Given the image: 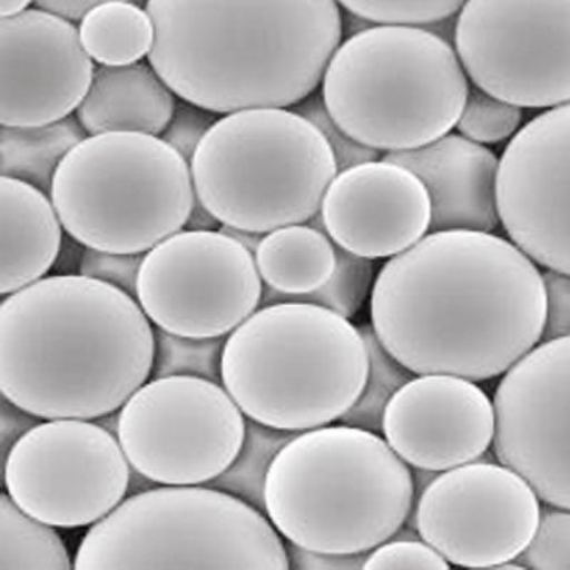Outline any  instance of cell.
<instances>
[{"label":"cell","mask_w":570,"mask_h":570,"mask_svg":"<svg viewBox=\"0 0 570 570\" xmlns=\"http://www.w3.org/2000/svg\"><path fill=\"white\" fill-rule=\"evenodd\" d=\"M337 264L328 282L304 295H285L264 285L262 307L278 303H309L321 305L331 312L353 318L363 308L366 298L373 294L375 269L373 259L356 256L335 244Z\"/></svg>","instance_id":"83f0119b"},{"label":"cell","mask_w":570,"mask_h":570,"mask_svg":"<svg viewBox=\"0 0 570 570\" xmlns=\"http://www.w3.org/2000/svg\"><path fill=\"white\" fill-rule=\"evenodd\" d=\"M149 63L218 115L312 96L343 39L337 0H150Z\"/></svg>","instance_id":"3957f363"},{"label":"cell","mask_w":570,"mask_h":570,"mask_svg":"<svg viewBox=\"0 0 570 570\" xmlns=\"http://www.w3.org/2000/svg\"><path fill=\"white\" fill-rule=\"evenodd\" d=\"M294 110L312 121L327 140L334 153L335 161H337L338 173L363 165V163L379 160V150L356 141L335 124L324 104L323 96H308L302 104L295 106Z\"/></svg>","instance_id":"836d02e7"},{"label":"cell","mask_w":570,"mask_h":570,"mask_svg":"<svg viewBox=\"0 0 570 570\" xmlns=\"http://www.w3.org/2000/svg\"><path fill=\"white\" fill-rule=\"evenodd\" d=\"M94 59L70 20L42 9L0 19V124H53L78 110Z\"/></svg>","instance_id":"e0dca14e"},{"label":"cell","mask_w":570,"mask_h":570,"mask_svg":"<svg viewBox=\"0 0 570 570\" xmlns=\"http://www.w3.org/2000/svg\"><path fill=\"white\" fill-rule=\"evenodd\" d=\"M414 537V534H410ZM406 537L390 538L366 554L364 569H448L442 554L435 551L424 539Z\"/></svg>","instance_id":"e575fe53"},{"label":"cell","mask_w":570,"mask_h":570,"mask_svg":"<svg viewBox=\"0 0 570 570\" xmlns=\"http://www.w3.org/2000/svg\"><path fill=\"white\" fill-rule=\"evenodd\" d=\"M470 83L448 40L406 24H376L340 45L325 70L328 114L356 141L389 153L450 134Z\"/></svg>","instance_id":"8992f818"},{"label":"cell","mask_w":570,"mask_h":570,"mask_svg":"<svg viewBox=\"0 0 570 570\" xmlns=\"http://www.w3.org/2000/svg\"><path fill=\"white\" fill-rule=\"evenodd\" d=\"M65 232L104 252H150L186 226L196 200L190 163L161 137L90 135L70 150L50 191Z\"/></svg>","instance_id":"9c48e42d"},{"label":"cell","mask_w":570,"mask_h":570,"mask_svg":"<svg viewBox=\"0 0 570 570\" xmlns=\"http://www.w3.org/2000/svg\"><path fill=\"white\" fill-rule=\"evenodd\" d=\"M220 232L227 234L228 237L234 238L237 243H240L243 247H246L248 252L256 254L259 243L263 242L264 234L243 230V228H236L230 226H222Z\"/></svg>","instance_id":"ee69618b"},{"label":"cell","mask_w":570,"mask_h":570,"mask_svg":"<svg viewBox=\"0 0 570 570\" xmlns=\"http://www.w3.org/2000/svg\"><path fill=\"white\" fill-rule=\"evenodd\" d=\"M498 212L532 262L570 274V104L519 129L499 160Z\"/></svg>","instance_id":"2e32d148"},{"label":"cell","mask_w":570,"mask_h":570,"mask_svg":"<svg viewBox=\"0 0 570 570\" xmlns=\"http://www.w3.org/2000/svg\"><path fill=\"white\" fill-rule=\"evenodd\" d=\"M414 501L409 463L376 432L345 424L299 432L266 482L274 528L318 552L370 553L401 531Z\"/></svg>","instance_id":"277c9868"},{"label":"cell","mask_w":570,"mask_h":570,"mask_svg":"<svg viewBox=\"0 0 570 570\" xmlns=\"http://www.w3.org/2000/svg\"><path fill=\"white\" fill-rule=\"evenodd\" d=\"M106 2H111V0H35L39 9L58 14V17L68 19L70 22H78L91 9Z\"/></svg>","instance_id":"60d3db41"},{"label":"cell","mask_w":570,"mask_h":570,"mask_svg":"<svg viewBox=\"0 0 570 570\" xmlns=\"http://www.w3.org/2000/svg\"><path fill=\"white\" fill-rule=\"evenodd\" d=\"M95 422H98V424L104 426L105 430L117 436V430H119V411L100 416V419L95 420Z\"/></svg>","instance_id":"7dc6e473"},{"label":"cell","mask_w":570,"mask_h":570,"mask_svg":"<svg viewBox=\"0 0 570 570\" xmlns=\"http://www.w3.org/2000/svg\"><path fill=\"white\" fill-rule=\"evenodd\" d=\"M543 274L495 234H426L391 257L371 294V327L416 375L487 381L508 373L542 340Z\"/></svg>","instance_id":"6da1fadb"},{"label":"cell","mask_w":570,"mask_h":570,"mask_svg":"<svg viewBox=\"0 0 570 570\" xmlns=\"http://www.w3.org/2000/svg\"><path fill=\"white\" fill-rule=\"evenodd\" d=\"M264 285L285 295H304L333 276L337 253L317 214L305 224L277 228L264 236L256 254Z\"/></svg>","instance_id":"603a6c76"},{"label":"cell","mask_w":570,"mask_h":570,"mask_svg":"<svg viewBox=\"0 0 570 570\" xmlns=\"http://www.w3.org/2000/svg\"><path fill=\"white\" fill-rule=\"evenodd\" d=\"M227 337L193 338L155 327L151 379L195 376L222 384L224 344Z\"/></svg>","instance_id":"f546056e"},{"label":"cell","mask_w":570,"mask_h":570,"mask_svg":"<svg viewBox=\"0 0 570 570\" xmlns=\"http://www.w3.org/2000/svg\"><path fill=\"white\" fill-rule=\"evenodd\" d=\"M384 160L414 173L431 200L430 233H492L498 212L497 156L462 135H445L419 149L389 153Z\"/></svg>","instance_id":"ffe728a7"},{"label":"cell","mask_w":570,"mask_h":570,"mask_svg":"<svg viewBox=\"0 0 570 570\" xmlns=\"http://www.w3.org/2000/svg\"><path fill=\"white\" fill-rule=\"evenodd\" d=\"M220 222L203 205L196 196L195 203H193L191 212L188 214L185 230L191 232H216L220 230Z\"/></svg>","instance_id":"7bdbcfd3"},{"label":"cell","mask_w":570,"mask_h":570,"mask_svg":"<svg viewBox=\"0 0 570 570\" xmlns=\"http://www.w3.org/2000/svg\"><path fill=\"white\" fill-rule=\"evenodd\" d=\"M129 2L136 4V7L146 9L147 4H149L150 0H129Z\"/></svg>","instance_id":"c3c4849f"},{"label":"cell","mask_w":570,"mask_h":570,"mask_svg":"<svg viewBox=\"0 0 570 570\" xmlns=\"http://www.w3.org/2000/svg\"><path fill=\"white\" fill-rule=\"evenodd\" d=\"M86 137L88 131L73 116L40 126L2 125L0 171L50 196L60 163Z\"/></svg>","instance_id":"cb8c5ba5"},{"label":"cell","mask_w":570,"mask_h":570,"mask_svg":"<svg viewBox=\"0 0 570 570\" xmlns=\"http://www.w3.org/2000/svg\"><path fill=\"white\" fill-rule=\"evenodd\" d=\"M256 257L220 230H180L142 259L137 302L157 328L227 337L262 305Z\"/></svg>","instance_id":"4fadbf2b"},{"label":"cell","mask_w":570,"mask_h":570,"mask_svg":"<svg viewBox=\"0 0 570 570\" xmlns=\"http://www.w3.org/2000/svg\"><path fill=\"white\" fill-rule=\"evenodd\" d=\"M43 421L2 395L0 399V451L3 460L30 430Z\"/></svg>","instance_id":"ab89813d"},{"label":"cell","mask_w":570,"mask_h":570,"mask_svg":"<svg viewBox=\"0 0 570 570\" xmlns=\"http://www.w3.org/2000/svg\"><path fill=\"white\" fill-rule=\"evenodd\" d=\"M79 32L86 52L105 66L140 62L155 43L149 12L129 0H111L91 9L81 19Z\"/></svg>","instance_id":"d4e9b609"},{"label":"cell","mask_w":570,"mask_h":570,"mask_svg":"<svg viewBox=\"0 0 570 570\" xmlns=\"http://www.w3.org/2000/svg\"><path fill=\"white\" fill-rule=\"evenodd\" d=\"M522 117L521 107L498 99L473 85L456 129L480 145H497L518 134Z\"/></svg>","instance_id":"4dcf8cb0"},{"label":"cell","mask_w":570,"mask_h":570,"mask_svg":"<svg viewBox=\"0 0 570 570\" xmlns=\"http://www.w3.org/2000/svg\"><path fill=\"white\" fill-rule=\"evenodd\" d=\"M320 216L338 247L370 259L390 258L430 232L431 200L414 173L374 160L335 176Z\"/></svg>","instance_id":"d6986e66"},{"label":"cell","mask_w":570,"mask_h":570,"mask_svg":"<svg viewBox=\"0 0 570 570\" xmlns=\"http://www.w3.org/2000/svg\"><path fill=\"white\" fill-rule=\"evenodd\" d=\"M454 43L487 94L521 109L570 104V0H468Z\"/></svg>","instance_id":"8fae6325"},{"label":"cell","mask_w":570,"mask_h":570,"mask_svg":"<svg viewBox=\"0 0 570 570\" xmlns=\"http://www.w3.org/2000/svg\"><path fill=\"white\" fill-rule=\"evenodd\" d=\"M517 562L523 569L570 570V509L547 503L532 541Z\"/></svg>","instance_id":"d6a6232c"},{"label":"cell","mask_w":570,"mask_h":570,"mask_svg":"<svg viewBox=\"0 0 570 570\" xmlns=\"http://www.w3.org/2000/svg\"><path fill=\"white\" fill-rule=\"evenodd\" d=\"M246 420L223 384L163 376L121 406L117 440L130 466L160 485H206L237 456Z\"/></svg>","instance_id":"30bf717a"},{"label":"cell","mask_w":570,"mask_h":570,"mask_svg":"<svg viewBox=\"0 0 570 570\" xmlns=\"http://www.w3.org/2000/svg\"><path fill=\"white\" fill-rule=\"evenodd\" d=\"M159 485L160 483L150 480V478L146 476L145 473L136 471L135 468H131L129 488H127V497H134L137 495V493L150 491L153 488Z\"/></svg>","instance_id":"f6af8a7d"},{"label":"cell","mask_w":570,"mask_h":570,"mask_svg":"<svg viewBox=\"0 0 570 570\" xmlns=\"http://www.w3.org/2000/svg\"><path fill=\"white\" fill-rule=\"evenodd\" d=\"M175 91L151 65L96 68L88 95L76 117L88 135L135 131L159 136L175 114Z\"/></svg>","instance_id":"44dd1931"},{"label":"cell","mask_w":570,"mask_h":570,"mask_svg":"<svg viewBox=\"0 0 570 570\" xmlns=\"http://www.w3.org/2000/svg\"><path fill=\"white\" fill-rule=\"evenodd\" d=\"M155 328L99 279L50 276L0 304V392L42 420L119 411L151 376Z\"/></svg>","instance_id":"7a4b0ae2"},{"label":"cell","mask_w":570,"mask_h":570,"mask_svg":"<svg viewBox=\"0 0 570 570\" xmlns=\"http://www.w3.org/2000/svg\"><path fill=\"white\" fill-rule=\"evenodd\" d=\"M75 569H289L266 513L207 485L127 497L85 534Z\"/></svg>","instance_id":"ba28073f"},{"label":"cell","mask_w":570,"mask_h":570,"mask_svg":"<svg viewBox=\"0 0 570 570\" xmlns=\"http://www.w3.org/2000/svg\"><path fill=\"white\" fill-rule=\"evenodd\" d=\"M495 406L473 381L420 375L386 406L385 441L416 470L444 472L485 454L495 438Z\"/></svg>","instance_id":"ac0fdd59"},{"label":"cell","mask_w":570,"mask_h":570,"mask_svg":"<svg viewBox=\"0 0 570 570\" xmlns=\"http://www.w3.org/2000/svg\"><path fill=\"white\" fill-rule=\"evenodd\" d=\"M85 252V244L76 240L70 234H66L52 268L56 276H76V274H80Z\"/></svg>","instance_id":"b9f144b4"},{"label":"cell","mask_w":570,"mask_h":570,"mask_svg":"<svg viewBox=\"0 0 570 570\" xmlns=\"http://www.w3.org/2000/svg\"><path fill=\"white\" fill-rule=\"evenodd\" d=\"M360 328L321 305H264L230 335L222 384L243 414L277 430L304 432L340 421L368 375Z\"/></svg>","instance_id":"5b68a950"},{"label":"cell","mask_w":570,"mask_h":570,"mask_svg":"<svg viewBox=\"0 0 570 570\" xmlns=\"http://www.w3.org/2000/svg\"><path fill=\"white\" fill-rule=\"evenodd\" d=\"M190 170L198 200L222 226L262 234L313 220L338 175L317 127L283 107L220 117Z\"/></svg>","instance_id":"52a82bcc"},{"label":"cell","mask_w":570,"mask_h":570,"mask_svg":"<svg viewBox=\"0 0 570 570\" xmlns=\"http://www.w3.org/2000/svg\"><path fill=\"white\" fill-rule=\"evenodd\" d=\"M298 434L299 432L277 430L247 419L246 435L237 456L222 475L206 485L230 493L266 513V482L269 468L283 448Z\"/></svg>","instance_id":"4316f807"},{"label":"cell","mask_w":570,"mask_h":570,"mask_svg":"<svg viewBox=\"0 0 570 570\" xmlns=\"http://www.w3.org/2000/svg\"><path fill=\"white\" fill-rule=\"evenodd\" d=\"M541 512L518 472L473 461L438 473L419 495L414 527L450 564L501 569L525 551Z\"/></svg>","instance_id":"5bb4252c"},{"label":"cell","mask_w":570,"mask_h":570,"mask_svg":"<svg viewBox=\"0 0 570 570\" xmlns=\"http://www.w3.org/2000/svg\"><path fill=\"white\" fill-rule=\"evenodd\" d=\"M220 119L218 114L187 100H178L169 125L161 134V139L171 146L178 155L190 163L198 145L208 130Z\"/></svg>","instance_id":"8d00e7d4"},{"label":"cell","mask_w":570,"mask_h":570,"mask_svg":"<svg viewBox=\"0 0 570 570\" xmlns=\"http://www.w3.org/2000/svg\"><path fill=\"white\" fill-rule=\"evenodd\" d=\"M547 289V321L542 341L570 337V274L543 273Z\"/></svg>","instance_id":"74e56055"},{"label":"cell","mask_w":570,"mask_h":570,"mask_svg":"<svg viewBox=\"0 0 570 570\" xmlns=\"http://www.w3.org/2000/svg\"><path fill=\"white\" fill-rule=\"evenodd\" d=\"M0 294L4 297L39 282L53 268L65 228L52 198L17 178H0Z\"/></svg>","instance_id":"7402d4cb"},{"label":"cell","mask_w":570,"mask_h":570,"mask_svg":"<svg viewBox=\"0 0 570 570\" xmlns=\"http://www.w3.org/2000/svg\"><path fill=\"white\" fill-rule=\"evenodd\" d=\"M347 12L374 24L430 27L454 18L468 0H337Z\"/></svg>","instance_id":"1f68e13d"},{"label":"cell","mask_w":570,"mask_h":570,"mask_svg":"<svg viewBox=\"0 0 570 570\" xmlns=\"http://www.w3.org/2000/svg\"><path fill=\"white\" fill-rule=\"evenodd\" d=\"M146 253L126 254L86 247L81 276L99 279L137 299V282Z\"/></svg>","instance_id":"d590c367"},{"label":"cell","mask_w":570,"mask_h":570,"mask_svg":"<svg viewBox=\"0 0 570 570\" xmlns=\"http://www.w3.org/2000/svg\"><path fill=\"white\" fill-rule=\"evenodd\" d=\"M53 528L30 517L4 491L0 498V570L75 569Z\"/></svg>","instance_id":"484cf974"},{"label":"cell","mask_w":570,"mask_h":570,"mask_svg":"<svg viewBox=\"0 0 570 570\" xmlns=\"http://www.w3.org/2000/svg\"><path fill=\"white\" fill-rule=\"evenodd\" d=\"M360 331L368 350V375L360 399L340 421L379 434L390 401L415 374L384 348L371 325H361Z\"/></svg>","instance_id":"f1b7e54d"},{"label":"cell","mask_w":570,"mask_h":570,"mask_svg":"<svg viewBox=\"0 0 570 570\" xmlns=\"http://www.w3.org/2000/svg\"><path fill=\"white\" fill-rule=\"evenodd\" d=\"M289 569L297 570H356L364 569L368 553H330L312 551L288 542Z\"/></svg>","instance_id":"f35d334b"},{"label":"cell","mask_w":570,"mask_h":570,"mask_svg":"<svg viewBox=\"0 0 570 570\" xmlns=\"http://www.w3.org/2000/svg\"><path fill=\"white\" fill-rule=\"evenodd\" d=\"M498 461L548 505L570 509V337L542 341L499 383Z\"/></svg>","instance_id":"9a60e30c"},{"label":"cell","mask_w":570,"mask_h":570,"mask_svg":"<svg viewBox=\"0 0 570 570\" xmlns=\"http://www.w3.org/2000/svg\"><path fill=\"white\" fill-rule=\"evenodd\" d=\"M130 463L117 436L89 420H45L3 460V487L50 527H94L124 502Z\"/></svg>","instance_id":"7c38bea8"},{"label":"cell","mask_w":570,"mask_h":570,"mask_svg":"<svg viewBox=\"0 0 570 570\" xmlns=\"http://www.w3.org/2000/svg\"><path fill=\"white\" fill-rule=\"evenodd\" d=\"M32 2L33 0H0V18L17 17Z\"/></svg>","instance_id":"bcb514c9"}]
</instances>
